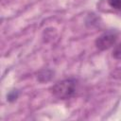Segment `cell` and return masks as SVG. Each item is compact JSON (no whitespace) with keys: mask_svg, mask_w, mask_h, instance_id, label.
<instances>
[{"mask_svg":"<svg viewBox=\"0 0 121 121\" xmlns=\"http://www.w3.org/2000/svg\"><path fill=\"white\" fill-rule=\"evenodd\" d=\"M19 96V91L18 90H12L10 91L8 95H7V99L9 101V102H14Z\"/></svg>","mask_w":121,"mask_h":121,"instance_id":"277c9868","label":"cell"},{"mask_svg":"<svg viewBox=\"0 0 121 121\" xmlns=\"http://www.w3.org/2000/svg\"><path fill=\"white\" fill-rule=\"evenodd\" d=\"M111 8L115 9H121V0H108Z\"/></svg>","mask_w":121,"mask_h":121,"instance_id":"8992f818","label":"cell"},{"mask_svg":"<svg viewBox=\"0 0 121 121\" xmlns=\"http://www.w3.org/2000/svg\"><path fill=\"white\" fill-rule=\"evenodd\" d=\"M117 41V33L115 31H106L102 33L96 40H95V46L97 49L103 51L107 50L115 44Z\"/></svg>","mask_w":121,"mask_h":121,"instance_id":"7a4b0ae2","label":"cell"},{"mask_svg":"<svg viewBox=\"0 0 121 121\" xmlns=\"http://www.w3.org/2000/svg\"><path fill=\"white\" fill-rule=\"evenodd\" d=\"M53 75H54V73H53L51 70L46 69V70L41 71V72L38 74L37 78H38V80L41 81V82H45V81L50 80V79L53 78Z\"/></svg>","mask_w":121,"mask_h":121,"instance_id":"3957f363","label":"cell"},{"mask_svg":"<svg viewBox=\"0 0 121 121\" xmlns=\"http://www.w3.org/2000/svg\"><path fill=\"white\" fill-rule=\"evenodd\" d=\"M77 85L78 83L75 78L62 79L51 87V93L59 99H69L75 95Z\"/></svg>","mask_w":121,"mask_h":121,"instance_id":"6da1fadb","label":"cell"},{"mask_svg":"<svg viewBox=\"0 0 121 121\" xmlns=\"http://www.w3.org/2000/svg\"><path fill=\"white\" fill-rule=\"evenodd\" d=\"M112 57L116 60H121V43L114 46L112 50Z\"/></svg>","mask_w":121,"mask_h":121,"instance_id":"5b68a950","label":"cell"}]
</instances>
